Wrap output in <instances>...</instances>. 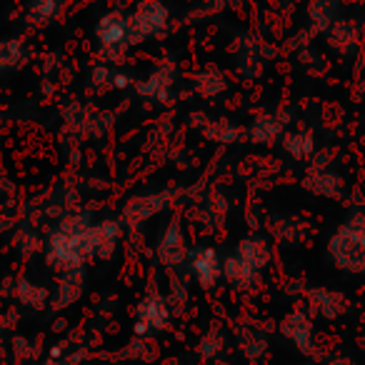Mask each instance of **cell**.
I'll list each match as a JSON object with an SVG mask.
<instances>
[{"mask_svg":"<svg viewBox=\"0 0 365 365\" xmlns=\"http://www.w3.org/2000/svg\"><path fill=\"white\" fill-rule=\"evenodd\" d=\"M96 41L101 46L103 56L115 61L128 48H133L130 38V18L120 11H110L96 23Z\"/></svg>","mask_w":365,"mask_h":365,"instance_id":"obj_3","label":"cell"},{"mask_svg":"<svg viewBox=\"0 0 365 365\" xmlns=\"http://www.w3.org/2000/svg\"><path fill=\"white\" fill-rule=\"evenodd\" d=\"M63 0H28L26 3V21L31 26H48L61 16Z\"/></svg>","mask_w":365,"mask_h":365,"instance_id":"obj_15","label":"cell"},{"mask_svg":"<svg viewBox=\"0 0 365 365\" xmlns=\"http://www.w3.org/2000/svg\"><path fill=\"white\" fill-rule=\"evenodd\" d=\"M173 83H175V71L170 63H163L148 78L135 83V91L145 101H165L173 91Z\"/></svg>","mask_w":365,"mask_h":365,"instance_id":"obj_9","label":"cell"},{"mask_svg":"<svg viewBox=\"0 0 365 365\" xmlns=\"http://www.w3.org/2000/svg\"><path fill=\"white\" fill-rule=\"evenodd\" d=\"M185 265H188L195 283L205 290L215 288L218 280L223 278V258H220L218 250L210 248V245H195V248H190Z\"/></svg>","mask_w":365,"mask_h":365,"instance_id":"obj_5","label":"cell"},{"mask_svg":"<svg viewBox=\"0 0 365 365\" xmlns=\"http://www.w3.org/2000/svg\"><path fill=\"white\" fill-rule=\"evenodd\" d=\"M86 290V270L83 268H68L61 270V278H58L56 293L51 298L53 310H66L73 303H78V298Z\"/></svg>","mask_w":365,"mask_h":365,"instance_id":"obj_7","label":"cell"},{"mask_svg":"<svg viewBox=\"0 0 365 365\" xmlns=\"http://www.w3.org/2000/svg\"><path fill=\"white\" fill-rule=\"evenodd\" d=\"M195 93L203 98H215L220 93L228 91V78H225L223 71L218 68H203V71L195 76Z\"/></svg>","mask_w":365,"mask_h":365,"instance_id":"obj_16","label":"cell"},{"mask_svg":"<svg viewBox=\"0 0 365 365\" xmlns=\"http://www.w3.org/2000/svg\"><path fill=\"white\" fill-rule=\"evenodd\" d=\"M0 353H3V340H0Z\"/></svg>","mask_w":365,"mask_h":365,"instance_id":"obj_24","label":"cell"},{"mask_svg":"<svg viewBox=\"0 0 365 365\" xmlns=\"http://www.w3.org/2000/svg\"><path fill=\"white\" fill-rule=\"evenodd\" d=\"M280 120L275 115H260L255 118L253 123H250V140L253 143H260V145H268V143H273L275 138L280 135Z\"/></svg>","mask_w":365,"mask_h":365,"instance_id":"obj_18","label":"cell"},{"mask_svg":"<svg viewBox=\"0 0 365 365\" xmlns=\"http://www.w3.org/2000/svg\"><path fill=\"white\" fill-rule=\"evenodd\" d=\"M46 365H73V363H68V360H63V358H51V360H48V363Z\"/></svg>","mask_w":365,"mask_h":365,"instance_id":"obj_23","label":"cell"},{"mask_svg":"<svg viewBox=\"0 0 365 365\" xmlns=\"http://www.w3.org/2000/svg\"><path fill=\"white\" fill-rule=\"evenodd\" d=\"M310 148H313V143H310L308 135H288L285 138V150L295 158H305L310 153Z\"/></svg>","mask_w":365,"mask_h":365,"instance_id":"obj_22","label":"cell"},{"mask_svg":"<svg viewBox=\"0 0 365 365\" xmlns=\"http://www.w3.org/2000/svg\"><path fill=\"white\" fill-rule=\"evenodd\" d=\"M280 330H283L285 338L293 340L295 348L305 350V353L310 350V343H313V325H310L308 315H303V313H290L288 318L283 320Z\"/></svg>","mask_w":365,"mask_h":365,"instance_id":"obj_13","label":"cell"},{"mask_svg":"<svg viewBox=\"0 0 365 365\" xmlns=\"http://www.w3.org/2000/svg\"><path fill=\"white\" fill-rule=\"evenodd\" d=\"M203 133H205V138H210V140H215V143H233L235 138L240 135L238 128L228 120H210L208 125L203 128Z\"/></svg>","mask_w":365,"mask_h":365,"instance_id":"obj_21","label":"cell"},{"mask_svg":"<svg viewBox=\"0 0 365 365\" xmlns=\"http://www.w3.org/2000/svg\"><path fill=\"white\" fill-rule=\"evenodd\" d=\"M128 18H130L133 46H140L150 38H160L168 31V23H170V13L160 0H140Z\"/></svg>","mask_w":365,"mask_h":365,"instance_id":"obj_2","label":"cell"},{"mask_svg":"<svg viewBox=\"0 0 365 365\" xmlns=\"http://www.w3.org/2000/svg\"><path fill=\"white\" fill-rule=\"evenodd\" d=\"M168 208V195L165 193H148L138 195L130 203L123 208V223L128 225H143L145 220H150L153 215H158L160 210Z\"/></svg>","mask_w":365,"mask_h":365,"instance_id":"obj_10","label":"cell"},{"mask_svg":"<svg viewBox=\"0 0 365 365\" xmlns=\"http://www.w3.org/2000/svg\"><path fill=\"white\" fill-rule=\"evenodd\" d=\"M170 298L158 290L148 293L145 298L138 303V310H135V328L133 333L138 338H145L150 333H160L170 325V318H173V308H170Z\"/></svg>","mask_w":365,"mask_h":365,"instance_id":"obj_4","label":"cell"},{"mask_svg":"<svg viewBox=\"0 0 365 365\" xmlns=\"http://www.w3.org/2000/svg\"><path fill=\"white\" fill-rule=\"evenodd\" d=\"M225 345H228V338H225L223 330H220V328H210L208 333L200 338L198 353L203 355L205 360H215L225 350Z\"/></svg>","mask_w":365,"mask_h":365,"instance_id":"obj_19","label":"cell"},{"mask_svg":"<svg viewBox=\"0 0 365 365\" xmlns=\"http://www.w3.org/2000/svg\"><path fill=\"white\" fill-rule=\"evenodd\" d=\"M123 238V220H101L93 223L91 228V245H93V258H110L118 250Z\"/></svg>","mask_w":365,"mask_h":365,"instance_id":"obj_8","label":"cell"},{"mask_svg":"<svg viewBox=\"0 0 365 365\" xmlns=\"http://www.w3.org/2000/svg\"><path fill=\"white\" fill-rule=\"evenodd\" d=\"M235 255H238L240 260H245L250 268L263 270L270 260V245L265 243V238H260V235H248V238H243L238 243Z\"/></svg>","mask_w":365,"mask_h":365,"instance_id":"obj_12","label":"cell"},{"mask_svg":"<svg viewBox=\"0 0 365 365\" xmlns=\"http://www.w3.org/2000/svg\"><path fill=\"white\" fill-rule=\"evenodd\" d=\"M190 253L188 238H185V230L178 220H170L168 228L163 230L160 240H158V260H160L165 268H180L185 265Z\"/></svg>","mask_w":365,"mask_h":365,"instance_id":"obj_6","label":"cell"},{"mask_svg":"<svg viewBox=\"0 0 365 365\" xmlns=\"http://www.w3.org/2000/svg\"><path fill=\"white\" fill-rule=\"evenodd\" d=\"M170 365H175V363H170Z\"/></svg>","mask_w":365,"mask_h":365,"instance_id":"obj_25","label":"cell"},{"mask_svg":"<svg viewBox=\"0 0 365 365\" xmlns=\"http://www.w3.org/2000/svg\"><path fill=\"white\" fill-rule=\"evenodd\" d=\"M91 228L93 220L88 213H73L63 218L46 243L51 265H56L58 270L83 268L93 258Z\"/></svg>","mask_w":365,"mask_h":365,"instance_id":"obj_1","label":"cell"},{"mask_svg":"<svg viewBox=\"0 0 365 365\" xmlns=\"http://www.w3.org/2000/svg\"><path fill=\"white\" fill-rule=\"evenodd\" d=\"M238 340H240V350H243L250 360L260 358V355L265 353V348H268V343H265V338L258 330H240Z\"/></svg>","mask_w":365,"mask_h":365,"instance_id":"obj_20","label":"cell"},{"mask_svg":"<svg viewBox=\"0 0 365 365\" xmlns=\"http://www.w3.org/2000/svg\"><path fill=\"white\" fill-rule=\"evenodd\" d=\"M16 298H18V303L26 305V308H31V310H43L48 303H51V293H48L43 285L33 283V280H28V278L18 280Z\"/></svg>","mask_w":365,"mask_h":365,"instance_id":"obj_17","label":"cell"},{"mask_svg":"<svg viewBox=\"0 0 365 365\" xmlns=\"http://www.w3.org/2000/svg\"><path fill=\"white\" fill-rule=\"evenodd\" d=\"M223 278L228 280V285L233 290H253L260 280V270L250 268L245 260H240L233 253L223 260Z\"/></svg>","mask_w":365,"mask_h":365,"instance_id":"obj_11","label":"cell"},{"mask_svg":"<svg viewBox=\"0 0 365 365\" xmlns=\"http://www.w3.org/2000/svg\"><path fill=\"white\" fill-rule=\"evenodd\" d=\"M28 61V48L21 38H3L0 41V73L18 71Z\"/></svg>","mask_w":365,"mask_h":365,"instance_id":"obj_14","label":"cell"}]
</instances>
